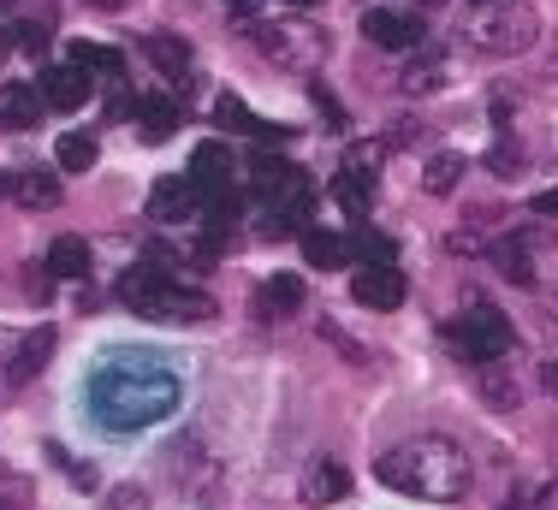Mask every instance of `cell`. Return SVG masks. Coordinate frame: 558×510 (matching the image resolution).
<instances>
[{"label":"cell","mask_w":558,"mask_h":510,"mask_svg":"<svg viewBox=\"0 0 558 510\" xmlns=\"http://www.w3.org/2000/svg\"><path fill=\"white\" fill-rule=\"evenodd\" d=\"M351 298L363 308H375V315H392V308L404 303V274H398V267H356Z\"/></svg>","instance_id":"8"},{"label":"cell","mask_w":558,"mask_h":510,"mask_svg":"<svg viewBox=\"0 0 558 510\" xmlns=\"http://www.w3.org/2000/svg\"><path fill=\"white\" fill-rule=\"evenodd\" d=\"M356 250L368 255V267H392V255H398V244L387 232H363V238H356Z\"/></svg>","instance_id":"28"},{"label":"cell","mask_w":558,"mask_h":510,"mask_svg":"<svg viewBox=\"0 0 558 510\" xmlns=\"http://www.w3.org/2000/svg\"><path fill=\"white\" fill-rule=\"evenodd\" d=\"M541 36V19L517 0H482V7L463 19V42L475 53H529Z\"/></svg>","instance_id":"3"},{"label":"cell","mask_w":558,"mask_h":510,"mask_svg":"<svg viewBox=\"0 0 558 510\" xmlns=\"http://www.w3.org/2000/svg\"><path fill=\"white\" fill-rule=\"evenodd\" d=\"M315 107H322V119H327L333 131H344V107L333 101V89H322V84H315Z\"/></svg>","instance_id":"31"},{"label":"cell","mask_w":558,"mask_h":510,"mask_svg":"<svg viewBox=\"0 0 558 510\" xmlns=\"http://www.w3.org/2000/svg\"><path fill=\"white\" fill-rule=\"evenodd\" d=\"M43 113H48L43 89H31V84H7V89H0V125H7V131H36V125H43Z\"/></svg>","instance_id":"14"},{"label":"cell","mask_w":558,"mask_h":510,"mask_svg":"<svg viewBox=\"0 0 558 510\" xmlns=\"http://www.w3.org/2000/svg\"><path fill=\"white\" fill-rule=\"evenodd\" d=\"M535 214H541V220H558V191H541L535 196Z\"/></svg>","instance_id":"35"},{"label":"cell","mask_w":558,"mask_h":510,"mask_svg":"<svg viewBox=\"0 0 558 510\" xmlns=\"http://www.w3.org/2000/svg\"><path fill=\"white\" fill-rule=\"evenodd\" d=\"M244 184L256 196H274V203H291V196L298 191H310V184H303V172L291 167V160H279V155H256L244 167Z\"/></svg>","instance_id":"7"},{"label":"cell","mask_w":558,"mask_h":510,"mask_svg":"<svg viewBox=\"0 0 558 510\" xmlns=\"http://www.w3.org/2000/svg\"><path fill=\"white\" fill-rule=\"evenodd\" d=\"M344 493H351V475H344V463H333V458L315 463L310 475H303V505H315V510L344 499Z\"/></svg>","instance_id":"16"},{"label":"cell","mask_w":558,"mask_h":510,"mask_svg":"<svg viewBox=\"0 0 558 510\" xmlns=\"http://www.w3.org/2000/svg\"><path fill=\"white\" fill-rule=\"evenodd\" d=\"M12 356H19V339H12L7 327H0V380H7V368H12Z\"/></svg>","instance_id":"33"},{"label":"cell","mask_w":558,"mask_h":510,"mask_svg":"<svg viewBox=\"0 0 558 510\" xmlns=\"http://www.w3.org/2000/svg\"><path fill=\"white\" fill-rule=\"evenodd\" d=\"M363 36L375 48H416L422 42V19L416 12H387V7H375V12H363Z\"/></svg>","instance_id":"10"},{"label":"cell","mask_w":558,"mask_h":510,"mask_svg":"<svg viewBox=\"0 0 558 510\" xmlns=\"http://www.w3.org/2000/svg\"><path fill=\"white\" fill-rule=\"evenodd\" d=\"M440 84H446V60H440V53H416V60L398 72V89H404V96H428V89H440Z\"/></svg>","instance_id":"21"},{"label":"cell","mask_w":558,"mask_h":510,"mask_svg":"<svg viewBox=\"0 0 558 510\" xmlns=\"http://www.w3.org/2000/svg\"><path fill=\"white\" fill-rule=\"evenodd\" d=\"M440 339L451 344V356H463V362H499L505 351H511V320L499 315L494 303H470L458 320H446L440 327Z\"/></svg>","instance_id":"4"},{"label":"cell","mask_w":558,"mask_h":510,"mask_svg":"<svg viewBox=\"0 0 558 510\" xmlns=\"http://www.w3.org/2000/svg\"><path fill=\"white\" fill-rule=\"evenodd\" d=\"M458 179H463V155L440 149L434 160H422V191H428V196H446V191H458Z\"/></svg>","instance_id":"22"},{"label":"cell","mask_w":558,"mask_h":510,"mask_svg":"<svg viewBox=\"0 0 558 510\" xmlns=\"http://www.w3.org/2000/svg\"><path fill=\"white\" fill-rule=\"evenodd\" d=\"M143 53H149V65L167 77V84H191L196 77V60H191V48H184L179 36H149Z\"/></svg>","instance_id":"15"},{"label":"cell","mask_w":558,"mask_h":510,"mask_svg":"<svg viewBox=\"0 0 558 510\" xmlns=\"http://www.w3.org/2000/svg\"><path fill=\"white\" fill-rule=\"evenodd\" d=\"M36 89H43V101L54 107V113H72V107L89 101V72L77 60L72 65H43V84Z\"/></svg>","instance_id":"9"},{"label":"cell","mask_w":558,"mask_h":510,"mask_svg":"<svg viewBox=\"0 0 558 510\" xmlns=\"http://www.w3.org/2000/svg\"><path fill=\"white\" fill-rule=\"evenodd\" d=\"M131 113H137V131H143L149 143H161V137H172V131H179V101H172V96H143Z\"/></svg>","instance_id":"17"},{"label":"cell","mask_w":558,"mask_h":510,"mask_svg":"<svg viewBox=\"0 0 558 510\" xmlns=\"http://www.w3.org/2000/svg\"><path fill=\"white\" fill-rule=\"evenodd\" d=\"M487 255H494V267L511 279V286H523V291L535 286V262H529V244H523V238H499Z\"/></svg>","instance_id":"18"},{"label":"cell","mask_w":558,"mask_h":510,"mask_svg":"<svg viewBox=\"0 0 558 510\" xmlns=\"http://www.w3.org/2000/svg\"><path fill=\"white\" fill-rule=\"evenodd\" d=\"M541 392L558 398V362H541Z\"/></svg>","instance_id":"36"},{"label":"cell","mask_w":558,"mask_h":510,"mask_svg":"<svg viewBox=\"0 0 558 510\" xmlns=\"http://www.w3.org/2000/svg\"><path fill=\"white\" fill-rule=\"evenodd\" d=\"M541 72H547V84L558 89V42H553V53H547V65H541Z\"/></svg>","instance_id":"38"},{"label":"cell","mask_w":558,"mask_h":510,"mask_svg":"<svg viewBox=\"0 0 558 510\" xmlns=\"http://www.w3.org/2000/svg\"><path fill=\"white\" fill-rule=\"evenodd\" d=\"M54 155H60L65 172H89V167H96V137H89V131H65Z\"/></svg>","instance_id":"26"},{"label":"cell","mask_w":558,"mask_h":510,"mask_svg":"<svg viewBox=\"0 0 558 510\" xmlns=\"http://www.w3.org/2000/svg\"><path fill=\"white\" fill-rule=\"evenodd\" d=\"M375 481L392 493H410V499H428V505H458L470 493V458L451 439L422 434V439H404V446L380 451Z\"/></svg>","instance_id":"2"},{"label":"cell","mask_w":558,"mask_h":510,"mask_svg":"<svg viewBox=\"0 0 558 510\" xmlns=\"http://www.w3.org/2000/svg\"><path fill=\"white\" fill-rule=\"evenodd\" d=\"M72 60L84 65V72H101L108 84H119V77H125V53H119V48H101V42H72Z\"/></svg>","instance_id":"24"},{"label":"cell","mask_w":558,"mask_h":510,"mask_svg":"<svg viewBox=\"0 0 558 510\" xmlns=\"http://www.w3.org/2000/svg\"><path fill=\"white\" fill-rule=\"evenodd\" d=\"M143 320H172V327H191V320H215V303L203 298V291H184L172 286V279H161V286L149 291V298L131 303Z\"/></svg>","instance_id":"5"},{"label":"cell","mask_w":558,"mask_h":510,"mask_svg":"<svg viewBox=\"0 0 558 510\" xmlns=\"http://www.w3.org/2000/svg\"><path fill=\"white\" fill-rule=\"evenodd\" d=\"M291 7H315V0H291Z\"/></svg>","instance_id":"40"},{"label":"cell","mask_w":558,"mask_h":510,"mask_svg":"<svg viewBox=\"0 0 558 510\" xmlns=\"http://www.w3.org/2000/svg\"><path fill=\"white\" fill-rule=\"evenodd\" d=\"M487 167H494L499 179H517V172H523V160H517V143H499V149L487 155Z\"/></svg>","instance_id":"30"},{"label":"cell","mask_w":558,"mask_h":510,"mask_svg":"<svg viewBox=\"0 0 558 510\" xmlns=\"http://www.w3.org/2000/svg\"><path fill=\"white\" fill-rule=\"evenodd\" d=\"M226 7L238 12V24H250V19H262V0H226Z\"/></svg>","instance_id":"34"},{"label":"cell","mask_w":558,"mask_h":510,"mask_svg":"<svg viewBox=\"0 0 558 510\" xmlns=\"http://www.w3.org/2000/svg\"><path fill=\"white\" fill-rule=\"evenodd\" d=\"M24 505H31L24 481H0V510H24Z\"/></svg>","instance_id":"32"},{"label":"cell","mask_w":558,"mask_h":510,"mask_svg":"<svg viewBox=\"0 0 558 510\" xmlns=\"http://www.w3.org/2000/svg\"><path fill=\"white\" fill-rule=\"evenodd\" d=\"M535 510H558V481H553V487H541V493H535Z\"/></svg>","instance_id":"37"},{"label":"cell","mask_w":558,"mask_h":510,"mask_svg":"<svg viewBox=\"0 0 558 510\" xmlns=\"http://www.w3.org/2000/svg\"><path fill=\"white\" fill-rule=\"evenodd\" d=\"M48 274L84 279L89 274V244H84V238H54V250H48Z\"/></svg>","instance_id":"23"},{"label":"cell","mask_w":558,"mask_h":510,"mask_svg":"<svg viewBox=\"0 0 558 510\" xmlns=\"http://www.w3.org/2000/svg\"><path fill=\"white\" fill-rule=\"evenodd\" d=\"M191 184L203 191V203L232 196L238 167H232V155H226V143H196V155H191Z\"/></svg>","instance_id":"6"},{"label":"cell","mask_w":558,"mask_h":510,"mask_svg":"<svg viewBox=\"0 0 558 510\" xmlns=\"http://www.w3.org/2000/svg\"><path fill=\"white\" fill-rule=\"evenodd\" d=\"M482 404H487V410H517V386L505 380L494 362L482 368Z\"/></svg>","instance_id":"27"},{"label":"cell","mask_w":558,"mask_h":510,"mask_svg":"<svg viewBox=\"0 0 558 510\" xmlns=\"http://www.w3.org/2000/svg\"><path fill=\"white\" fill-rule=\"evenodd\" d=\"M0 196L19 203V208H31V214L60 208V184L48 179V172H0Z\"/></svg>","instance_id":"11"},{"label":"cell","mask_w":558,"mask_h":510,"mask_svg":"<svg viewBox=\"0 0 558 510\" xmlns=\"http://www.w3.org/2000/svg\"><path fill=\"white\" fill-rule=\"evenodd\" d=\"M48 356H54V327L24 332V339H19V356H12V368H7V386H12V392H19V386H31L36 374H43Z\"/></svg>","instance_id":"13"},{"label":"cell","mask_w":558,"mask_h":510,"mask_svg":"<svg viewBox=\"0 0 558 510\" xmlns=\"http://www.w3.org/2000/svg\"><path fill=\"white\" fill-rule=\"evenodd\" d=\"M84 7H101V12H119L125 0H84Z\"/></svg>","instance_id":"39"},{"label":"cell","mask_w":558,"mask_h":510,"mask_svg":"<svg viewBox=\"0 0 558 510\" xmlns=\"http://www.w3.org/2000/svg\"><path fill=\"white\" fill-rule=\"evenodd\" d=\"M172 404H179V380L155 362H108L89 374V415L113 434H137L172 415Z\"/></svg>","instance_id":"1"},{"label":"cell","mask_w":558,"mask_h":510,"mask_svg":"<svg viewBox=\"0 0 558 510\" xmlns=\"http://www.w3.org/2000/svg\"><path fill=\"white\" fill-rule=\"evenodd\" d=\"M303 255H310V267H344L356 255V244H344L339 232H322V226H310L303 232Z\"/></svg>","instance_id":"20"},{"label":"cell","mask_w":558,"mask_h":510,"mask_svg":"<svg viewBox=\"0 0 558 510\" xmlns=\"http://www.w3.org/2000/svg\"><path fill=\"white\" fill-rule=\"evenodd\" d=\"M333 203L351 214V220H363L368 214V167H339L333 172Z\"/></svg>","instance_id":"19"},{"label":"cell","mask_w":558,"mask_h":510,"mask_svg":"<svg viewBox=\"0 0 558 510\" xmlns=\"http://www.w3.org/2000/svg\"><path fill=\"white\" fill-rule=\"evenodd\" d=\"M101 510H149V493H143L137 481H125V487H113L108 499H101Z\"/></svg>","instance_id":"29"},{"label":"cell","mask_w":558,"mask_h":510,"mask_svg":"<svg viewBox=\"0 0 558 510\" xmlns=\"http://www.w3.org/2000/svg\"><path fill=\"white\" fill-rule=\"evenodd\" d=\"M262 308H268V315H298V308H303V279L274 274L268 286H262Z\"/></svg>","instance_id":"25"},{"label":"cell","mask_w":558,"mask_h":510,"mask_svg":"<svg viewBox=\"0 0 558 510\" xmlns=\"http://www.w3.org/2000/svg\"><path fill=\"white\" fill-rule=\"evenodd\" d=\"M196 208H203V191H196L191 179H161V184L149 191V214H155L161 226H179V220H191Z\"/></svg>","instance_id":"12"}]
</instances>
